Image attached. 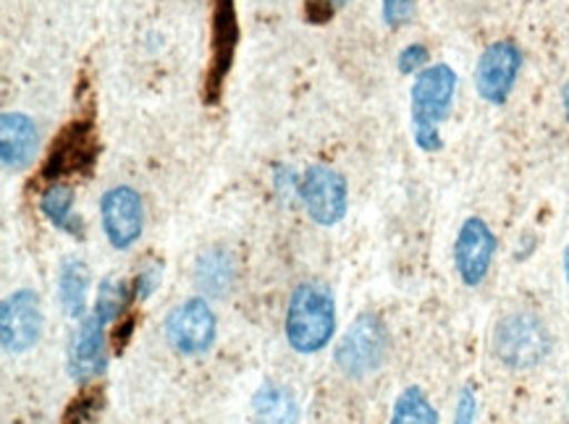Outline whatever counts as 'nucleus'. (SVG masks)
Returning a JSON list of instances; mask_svg holds the SVG:
<instances>
[{"label":"nucleus","mask_w":569,"mask_h":424,"mask_svg":"<svg viewBox=\"0 0 569 424\" xmlns=\"http://www.w3.org/2000/svg\"><path fill=\"white\" fill-rule=\"evenodd\" d=\"M561 105H565V115H567V121H569V82L561 87Z\"/></svg>","instance_id":"nucleus-29"},{"label":"nucleus","mask_w":569,"mask_h":424,"mask_svg":"<svg viewBox=\"0 0 569 424\" xmlns=\"http://www.w3.org/2000/svg\"><path fill=\"white\" fill-rule=\"evenodd\" d=\"M98 137H94L92 123L77 121L53 142L48 163L42 168V175L48 181L66 179V175L90 173L94 160H98Z\"/></svg>","instance_id":"nucleus-9"},{"label":"nucleus","mask_w":569,"mask_h":424,"mask_svg":"<svg viewBox=\"0 0 569 424\" xmlns=\"http://www.w3.org/2000/svg\"><path fill=\"white\" fill-rule=\"evenodd\" d=\"M40 210L53 229L69 233V236H82V223H79V218H74V189L71 186H50L40 196Z\"/></svg>","instance_id":"nucleus-18"},{"label":"nucleus","mask_w":569,"mask_h":424,"mask_svg":"<svg viewBox=\"0 0 569 424\" xmlns=\"http://www.w3.org/2000/svg\"><path fill=\"white\" fill-rule=\"evenodd\" d=\"M493 356L509 370H532L553 351L549 325L532 312H512L499 320L493 331Z\"/></svg>","instance_id":"nucleus-3"},{"label":"nucleus","mask_w":569,"mask_h":424,"mask_svg":"<svg viewBox=\"0 0 569 424\" xmlns=\"http://www.w3.org/2000/svg\"><path fill=\"white\" fill-rule=\"evenodd\" d=\"M160 281H163V265H160V262H152V265L144 267L140 277H137V299H148L152 291L160 286Z\"/></svg>","instance_id":"nucleus-25"},{"label":"nucleus","mask_w":569,"mask_h":424,"mask_svg":"<svg viewBox=\"0 0 569 424\" xmlns=\"http://www.w3.org/2000/svg\"><path fill=\"white\" fill-rule=\"evenodd\" d=\"M561 267H565V277H567V283H569V244H567V250H565V258H561Z\"/></svg>","instance_id":"nucleus-30"},{"label":"nucleus","mask_w":569,"mask_h":424,"mask_svg":"<svg viewBox=\"0 0 569 424\" xmlns=\"http://www.w3.org/2000/svg\"><path fill=\"white\" fill-rule=\"evenodd\" d=\"M415 11H418V0H383V21L393 29L410 24Z\"/></svg>","instance_id":"nucleus-21"},{"label":"nucleus","mask_w":569,"mask_h":424,"mask_svg":"<svg viewBox=\"0 0 569 424\" xmlns=\"http://www.w3.org/2000/svg\"><path fill=\"white\" fill-rule=\"evenodd\" d=\"M305 210L318 225H337L347 215L349 192L345 175L328 165H310L299 184Z\"/></svg>","instance_id":"nucleus-7"},{"label":"nucleus","mask_w":569,"mask_h":424,"mask_svg":"<svg viewBox=\"0 0 569 424\" xmlns=\"http://www.w3.org/2000/svg\"><path fill=\"white\" fill-rule=\"evenodd\" d=\"M87 291H90V267L84 265V260L66 258L58 270V296H61V306L69 317H84Z\"/></svg>","instance_id":"nucleus-17"},{"label":"nucleus","mask_w":569,"mask_h":424,"mask_svg":"<svg viewBox=\"0 0 569 424\" xmlns=\"http://www.w3.org/2000/svg\"><path fill=\"white\" fill-rule=\"evenodd\" d=\"M106 364V323L98 314L82 317L79 331L69 343V375L79 383H87V380L103 375Z\"/></svg>","instance_id":"nucleus-13"},{"label":"nucleus","mask_w":569,"mask_h":424,"mask_svg":"<svg viewBox=\"0 0 569 424\" xmlns=\"http://www.w3.org/2000/svg\"><path fill=\"white\" fill-rule=\"evenodd\" d=\"M252 412L260 424H297L299 406L289 387L266 380L252 396Z\"/></svg>","instance_id":"nucleus-16"},{"label":"nucleus","mask_w":569,"mask_h":424,"mask_svg":"<svg viewBox=\"0 0 569 424\" xmlns=\"http://www.w3.org/2000/svg\"><path fill=\"white\" fill-rule=\"evenodd\" d=\"M218 333L216 312L202 296L187 299L166 320V339L181 356H202L213 349Z\"/></svg>","instance_id":"nucleus-5"},{"label":"nucleus","mask_w":569,"mask_h":424,"mask_svg":"<svg viewBox=\"0 0 569 424\" xmlns=\"http://www.w3.org/2000/svg\"><path fill=\"white\" fill-rule=\"evenodd\" d=\"M94 406H98V393H84V396L74 398V404L63 416V424H84L92 416Z\"/></svg>","instance_id":"nucleus-24"},{"label":"nucleus","mask_w":569,"mask_h":424,"mask_svg":"<svg viewBox=\"0 0 569 424\" xmlns=\"http://www.w3.org/2000/svg\"><path fill=\"white\" fill-rule=\"evenodd\" d=\"M42 317L40 294L32 289H19L6 299L0 306V339L9 354H24L42 339Z\"/></svg>","instance_id":"nucleus-6"},{"label":"nucleus","mask_w":569,"mask_h":424,"mask_svg":"<svg viewBox=\"0 0 569 424\" xmlns=\"http://www.w3.org/2000/svg\"><path fill=\"white\" fill-rule=\"evenodd\" d=\"M100 218H103V231L113 250H129L144 229L142 196L131 186L108 189L100 200Z\"/></svg>","instance_id":"nucleus-12"},{"label":"nucleus","mask_w":569,"mask_h":424,"mask_svg":"<svg viewBox=\"0 0 569 424\" xmlns=\"http://www.w3.org/2000/svg\"><path fill=\"white\" fill-rule=\"evenodd\" d=\"M522 69V50L512 40H499L483 50L476 65V90L491 105H505Z\"/></svg>","instance_id":"nucleus-8"},{"label":"nucleus","mask_w":569,"mask_h":424,"mask_svg":"<svg viewBox=\"0 0 569 424\" xmlns=\"http://www.w3.org/2000/svg\"><path fill=\"white\" fill-rule=\"evenodd\" d=\"M333 327H337V304L331 289L320 281L299 283L291 291L287 320H283L289 346L297 354H318L331 341Z\"/></svg>","instance_id":"nucleus-1"},{"label":"nucleus","mask_w":569,"mask_h":424,"mask_svg":"<svg viewBox=\"0 0 569 424\" xmlns=\"http://www.w3.org/2000/svg\"><path fill=\"white\" fill-rule=\"evenodd\" d=\"M391 349L389 327L378 314L365 312L349 325L337 346V364L347 377L365 380L383 367Z\"/></svg>","instance_id":"nucleus-4"},{"label":"nucleus","mask_w":569,"mask_h":424,"mask_svg":"<svg viewBox=\"0 0 569 424\" xmlns=\"http://www.w3.org/2000/svg\"><path fill=\"white\" fill-rule=\"evenodd\" d=\"M496 236L483 218H467L455 241V267L465 286L476 289L493 265Z\"/></svg>","instance_id":"nucleus-10"},{"label":"nucleus","mask_w":569,"mask_h":424,"mask_svg":"<svg viewBox=\"0 0 569 424\" xmlns=\"http://www.w3.org/2000/svg\"><path fill=\"white\" fill-rule=\"evenodd\" d=\"M478 414V398L472 387H462L457 401V412H455V424H472Z\"/></svg>","instance_id":"nucleus-26"},{"label":"nucleus","mask_w":569,"mask_h":424,"mask_svg":"<svg viewBox=\"0 0 569 424\" xmlns=\"http://www.w3.org/2000/svg\"><path fill=\"white\" fill-rule=\"evenodd\" d=\"M239 46V19L233 0H216L213 9V55L206 77V102L216 105L221 100L226 77H229L233 55Z\"/></svg>","instance_id":"nucleus-11"},{"label":"nucleus","mask_w":569,"mask_h":424,"mask_svg":"<svg viewBox=\"0 0 569 424\" xmlns=\"http://www.w3.org/2000/svg\"><path fill=\"white\" fill-rule=\"evenodd\" d=\"M457 92V74L447 63L422 69L410 92L412 137L422 152H439L443 148L441 123L449 119Z\"/></svg>","instance_id":"nucleus-2"},{"label":"nucleus","mask_w":569,"mask_h":424,"mask_svg":"<svg viewBox=\"0 0 569 424\" xmlns=\"http://www.w3.org/2000/svg\"><path fill=\"white\" fill-rule=\"evenodd\" d=\"M131 331H134V320H129L127 325H123V327H119V331H116V349H123V346H127V341H129Z\"/></svg>","instance_id":"nucleus-28"},{"label":"nucleus","mask_w":569,"mask_h":424,"mask_svg":"<svg viewBox=\"0 0 569 424\" xmlns=\"http://www.w3.org/2000/svg\"><path fill=\"white\" fill-rule=\"evenodd\" d=\"M349 0H305V13L312 24H326L339 9H345Z\"/></svg>","instance_id":"nucleus-23"},{"label":"nucleus","mask_w":569,"mask_h":424,"mask_svg":"<svg viewBox=\"0 0 569 424\" xmlns=\"http://www.w3.org/2000/svg\"><path fill=\"white\" fill-rule=\"evenodd\" d=\"M391 424H439V412L430 404L426 393L412 385L393 404Z\"/></svg>","instance_id":"nucleus-19"},{"label":"nucleus","mask_w":569,"mask_h":424,"mask_svg":"<svg viewBox=\"0 0 569 424\" xmlns=\"http://www.w3.org/2000/svg\"><path fill=\"white\" fill-rule=\"evenodd\" d=\"M40 148V134L34 121L24 113L0 115V160L6 171H21L32 163Z\"/></svg>","instance_id":"nucleus-14"},{"label":"nucleus","mask_w":569,"mask_h":424,"mask_svg":"<svg viewBox=\"0 0 569 424\" xmlns=\"http://www.w3.org/2000/svg\"><path fill=\"white\" fill-rule=\"evenodd\" d=\"M276 189H279V194L283 196V200H291L295 192H299L297 175L291 173V168H276Z\"/></svg>","instance_id":"nucleus-27"},{"label":"nucleus","mask_w":569,"mask_h":424,"mask_svg":"<svg viewBox=\"0 0 569 424\" xmlns=\"http://www.w3.org/2000/svg\"><path fill=\"white\" fill-rule=\"evenodd\" d=\"M428 48L420 46V42H415V46H407L405 50L399 53V71L401 74H415V71H422V65H428Z\"/></svg>","instance_id":"nucleus-22"},{"label":"nucleus","mask_w":569,"mask_h":424,"mask_svg":"<svg viewBox=\"0 0 569 424\" xmlns=\"http://www.w3.org/2000/svg\"><path fill=\"white\" fill-rule=\"evenodd\" d=\"M567 414H569V391H567Z\"/></svg>","instance_id":"nucleus-31"},{"label":"nucleus","mask_w":569,"mask_h":424,"mask_svg":"<svg viewBox=\"0 0 569 424\" xmlns=\"http://www.w3.org/2000/svg\"><path fill=\"white\" fill-rule=\"evenodd\" d=\"M194 283L200 289V294L210 299H226L233 291V283H237V265H233V258L221 246L216 250H208L200 254L194 265Z\"/></svg>","instance_id":"nucleus-15"},{"label":"nucleus","mask_w":569,"mask_h":424,"mask_svg":"<svg viewBox=\"0 0 569 424\" xmlns=\"http://www.w3.org/2000/svg\"><path fill=\"white\" fill-rule=\"evenodd\" d=\"M131 302L129 286L119 277H106L98 286V299H94V314H98L103 323H113L119 320Z\"/></svg>","instance_id":"nucleus-20"}]
</instances>
